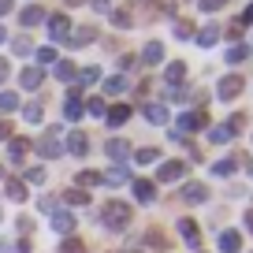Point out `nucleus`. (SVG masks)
<instances>
[{
    "mask_svg": "<svg viewBox=\"0 0 253 253\" xmlns=\"http://www.w3.org/2000/svg\"><path fill=\"white\" fill-rule=\"evenodd\" d=\"M101 223L108 231H123L126 223H130V205H126V201H108V205H104Z\"/></svg>",
    "mask_w": 253,
    "mask_h": 253,
    "instance_id": "nucleus-1",
    "label": "nucleus"
},
{
    "mask_svg": "<svg viewBox=\"0 0 253 253\" xmlns=\"http://www.w3.org/2000/svg\"><path fill=\"white\" fill-rule=\"evenodd\" d=\"M242 89H246V79H242V75H223L216 97H220V101H235V97H242Z\"/></svg>",
    "mask_w": 253,
    "mask_h": 253,
    "instance_id": "nucleus-2",
    "label": "nucleus"
},
{
    "mask_svg": "<svg viewBox=\"0 0 253 253\" xmlns=\"http://www.w3.org/2000/svg\"><path fill=\"white\" fill-rule=\"evenodd\" d=\"M75 223H79V212H71V209H60V212L48 216V227H52L56 235H71Z\"/></svg>",
    "mask_w": 253,
    "mask_h": 253,
    "instance_id": "nucleus-3",
    "label": "nucleus"
},
{
    "mask_svg": "<svg viewBox=\"0 0 253 253\" xmlns=\"http://www.w3.org/2000/svg\"><path fill=\"white\" fill-rule=\"evenodd\" d=\"M45 23H48V38H52V41H67V34H71V19L63 15V11L45 15Z\"/></svg>",
    "mask_w": 253,
    "mask_h": 253,
    "instance_id": "nucleus-4",
    "label": "nucleus"
},
{
    "mask_svg": "<svg viewBox=\"0 0 253 253\" xmlns=\"http://www.w3.org/2000/svg\"><path fill=\"white\" fill-rule=\"evenodd\" d=\"M56 134H60V126H52V130H48V134L38 142V153H41L45 160H52V157H63V149H60V142H56Z\"/></svg>",
    "mask_w": 253,
    "mask_h": 253,
    "instance_id": "nucleus-5",
    "label": "nucleus"
},
{
    "mask_svg": "<svg viewBox=\"0 0 253 253\" xmlns=\"http://www.w3.org/2000/svg\"><path fill=\"white\" fill-rule=\"evenodd\" d=\"M179 235L186 238V246H190V250L198 253V246H201V231H198V223L190 220V216H182V220H179Z\"/></svg>",
    "mask_w": 253,
    "mask_h": 253,
    "instance_id": "nucleus-6",
    "label": "nucleus"
},
{
    "mask_svg": "<svg viewBox=\"0 0 253 253\" xmlns=\"http://www.w3.org/2000/svg\"><path fill=\"white\" fill-rule=\"evenodd\" d=\"M126 119H130V104H112V108H104V123L108 126H123Z\"/></svg>",
    "mask_w": 253,
    "mask_h": 253,
    "instance_id": "nucleus-7",
    "label": "nucleus"
},
{
    "mask_svg": "<svg viewBox=\"0 0 253 253\" xmlns=\"http://www.w3.org/2000/svg\"><path fill=\"white\" fill-rule=\"evenodd\" d=\"M86 149H89V138L82 134V130H71V134H67V149H63V153H71V157H86Z\"/></svg>",
    "mask_w": 253,
    "mask_h": 253,
    "instance_id": "nucleus-8",
    "label": "nucleus"
},
{
    "mask_svg": "<svg viewBox=\"0 0 253 253\" xmlns=\"http://www.w3.org/2000/svg\"><path fill=\"white\" fill-rule=\"evenodd\" d=\"M182 171H186V168H182L179 160H168V164H160V168H157V179H160V182H179V179H182Z\"/></svg>",
    "mask_w": 253,
    "mask_h": 253,
    "instance_id": "nucleus-9",
    "label": "nucleus"
},
{
    "mask_svg": "<svg viewBox=\"0 0 253 253\" xmlns=\"http://www.w3.org/2000/svg\"><path fill=\"white\" fill-rule=\"evenodd\" d=\"M205 123H209L205 112H182L179 116V130H201Z\"/></svg>",
    "mask_w": 253,
    "mask_h": 253,
    "instance_id": "nucleus-10",
    "label": "nucleus"
},
{
    "mask_svg": "<svg viewBox=\"0 0 253 253\" xmlns=\"http://www.w3.org/2000/svg\"><path fill=\"white\" fill-rule=\"evenodd\" d=\"M26 153H30V142H26V138H11L8 142V160L11 164H23Z\"/></svg>",
    "mask_w": 253,
    "mask_h": 253,
    "instance_id": "nucleus-11",
    "label": "nucleus"
},
{
    "mask_svg": "<svg viewBox=\"0 0 253 253\" xmlns=\"http://www.w3.org/2000/svg\"><path fill=\"white\" fill-rule=\"evenodd\" d=\"M41 75H45L41 67H23V71H19V86H23V89H38Z\"/></svg>",
    "mask_w": 253,
    "mask_h": 253,
    "instance_id": "nucleus-12",
    "label": "nucleus"
},
{
    "mask_svg": "<svg viewBox=\"0 0 253 253\" xmlns=\"http://www.w3.org/2000/svg\"><path fill=\"white\" fill-rule=\"evenodd\" d=\"M242 250V235L238 231H220V253H238Z\"/></svg>",
    "mask_w": 253,
    "mask_h": 253,
    "instance_id": "nucleus-13",
    "label": "nucleus"
},
{
    "mask_svg": "<svg viewBox=\"0 0 253 253\" xmlns=\"http://www.w3.org/2000/svg\"><path fill=\"white\" fill-rule=\"evenodd\" d=\"M104 153H108V157L116 160V164H123V160L130 157V145H126L123 138H112V142H108V149H104Z\"/></svg>",
    "mask_w": 253,
    "mask_h": 253,
    "instance_id": "nucleus-14",
    "label": "nucleus"
},
{
    "mask_svg": "<svg viewBox=\"0 0 253 253\" xmlns=\"http://www.w3.org/2000/svg\"><path fill=\"white\" fill-rule=\"evenodd\" d=\"M160 60H164V45H160V41H149V45L142 48V63H149V67H157Z\"/></svg>",
    "mask_w": 253,
    "mask_h": 253,
    "instance_id": "nucleus-15",
    "label": "nucleus"
},
{
    "mask_svg": "<svg viewBox=\"0 0 253 253\" xmlns=\"http://www.w3.org/2000/svg\"><path fill=\"white\" fill-rule=\"evenodd\" d=\"M134 198L142 201V205H149V201L157 198V190H153V182H149V179H134Z\"/></svg>",
    "mask_w": 253,
    "mask_h": 253,
    "instance_id": "nucleus-16",
    "label": "nucleus"
},
{
    "mask_svg": "<svg viewBox=\"0 0 253 253\" xmlns=\"http://www.w3.org/2000/svg\"><path fill=\"white\" fill-rule=\"evenodd\" d=\"M63 116H67V123H75V119L86 116V104H82L79 97H67V104H63Z\"/></svg>",
    "mask_w": 253,
    "mask_h": 253,
    "instance_id": "nucleus-17",
    "label": "nucleus"
},
{
    "mask_svg": "<svg viewBox=\"0 0 253 253\" xmlns=\"http://www.w3.org/2000/svg\"><path fill=\"white\" fill-rule=\"evenodd\" d=\"M182 79H186V67H182L179 60L168 63V71H164V82H168V86H182Z\"/></svg>",
    "mask_w": 253,
    "mask_h": 253,
    "instance_id": "nucleus-18",
    "label": "nucleus"
},
{
    "mask_svg": "<svg viewBox=\"0 0 253 253\" xmlns=\"http://www.w3.org/2000/svg\"><path fill=\"white\" fill-rule=\"evenodd\" d=\"M216 41H220V30H216V26H201L198 30V45L201 48H212Z\"/></svg>",
    "mask_w": 253,
    "mask_h": 253,
    "instance_id": "nucleus-19",
    "label": "nucleus"
},
{
    "mask_svg": "<svg viewBox=\"0 0 253 253\" xmlns=\"http://www.w3.org/2000/svg\"><path fill=\"white\" fill-rule=\"evenodd\" d=\"M101 182H108V186H123V182H130V175H126V168H112L108 175H101Z\"/></svg>",
    "mask_w": 253,
    "mask_h": 253,
    "instance_id": "nucleus-20",
    "label": "nucleus"
},
{
    "mask_svg": "<svg viewBox=\"0 0 253 253\" xmlns=\"http://www.w3.org/2000/svg\"><path fill=\"white\" fill-rule=\"evenodd\" d=\"M4 194H8L11 201H19V205H23V201H26V186H23V182H19V179H8V186H4Z\"/></svg>",
    "mask_w": 253,
    "mask_h": 253,
    "instance_id": "nucleus-21",
    "label": "nucleus"
},
{
    "mask_svg": "<svg viewBox=\"0 0 253 253\" xmlns=\"http://www.w3.org/2000/svg\"><path fill=\"white\" fill-rule=\"evenodd\" d=\"M19 19H23V26H38V23H45V8H38V4H34V8H26Z\"/></svg>",
    "mask_w": 253,
    "mask_h": 253,
    "instance_id": "nucleus-22",
    "label": "nucleus"
},
{
    "mask_svg": "<svg viewBox=\"0 0 253 253\" xmlns=\"http://www.w3.org/2000/svg\"><path fill=\"white\" fill-rule=\"evenodd\" d=\"M56 79L60 82H75V63L71 60H56Z\"/></svg>",
    "mask_w": 253,
    "mask_h": 253,
    "instance_id": "nucleus-23",
    "label": "nucleus"
},
{
    "mask_svg": "<svg viewBox=\"0 0 253 253\" xmlns=\"http://www.w3.org/2000/svg\"><path fill=\"white\" fill-rule=\"evenodd\" d=\"M145 119L149 123H168V108L164 104H145Z\"/></svg>",
    "mask_w": 253,
    "mask_h": 253,
    "instance_id": "nucleus-24",
    "label": "nucleus"
},
{
    "mask_svg": "<svg viewBox=\"0 0 253 253\" xmlns=\"http://www.w3.org/2000/svg\"><path fill=\"white\" fill-rule=\"evenodd\" d=\"M235 134H238L235 126H212V130H209V138H212V142H231Z\"/></svg>",
    "mask_w": 253,
    "mask_h": 253,
    "instance_id": "nucleus-25",
    "label": "nucleus"
},
{
    "mask_svg": "<svg viewBox=\"0 0 253 253\" xmlns=\"http://www.w3.org/2000/svg\"><path fill=\"white\" fill-rule=\"evenodd\" d=\"M182 198H186V201H205V198H209V190H205V186H194V182H190V186L182 190Z\"/></svg>",
    "mask_w": 253,
    "mask_h": 253,
    "instance_id": "nucleus-26",
    "label": "nucleus"
},
{
    "mask_svg": "<svg viewBox=\"0 0 253 253\" xmlns=\"http://www.w3.org/2000/svg\"><path fill=\"white\" fill-rule=\"evenodd\" d=\"M67 201H71V205H86V201H89V190L71 186V190H67Z\"/></svg>",
    "mask_w": 253,
    "mask_h": 253,
    "instance_id": "nucleus-27",
    "label": "nucleus"
},
{
    "mask_svg": "<svg viewBox=\"0 0 253 253\" xmlns=\"http://www.w3.org/2000/svg\"><path fill=\"white\" fill-rule=\"evenodd\" d=\"M71 41H75V45H89V41H97V30H93V26H82Z\"/></svg>",
    "mask_w": 253,
    "mask_h": 253,
    "instance_id": "nucleus-28",
    "label": "nucleus"
},
{
    "mask_svg": "<svg viewBox=\"0 0 253 253\" xmlns=\"http://www.w3.org/2000/svg\"><path fill=\"white\" fill-rule=\"evenodd\" d=\"M164 97L179 104V101H186V97H190V89H186V86H168V89H164Z\"/></svg>",
    "mask_w": 253,
    "mask_h": 253,
    "instance_id": "nucleus-29",
    "label": "nucleus"
},
{
    "mask_svg": "<svg viewBox=\"0 0 253 253\" xmlns=\"http://www.w3.org/2000/svg\"><path fill=\"white\" fill-rule=\"evenodd\" d=\"M75 182H82V190H89V186H101V171H82Z\"/></svg>",
    "mask_w": 253,
    "mask_h": 253,
    "instance_id": "nucleus-30",
    "label": "nucleus"
},
{
    "mask_svg": "<svg viewBox=\"0 0 253 253\" xmlns=\"http://www.w3.org/2000/svg\"><path fill=\"white\" fill-rule=\"evenodd\" d=\"M246 56H250V48H246V45H231L227 48V63H242Z\"/></svg>",
    "mask_w": 253,
    "mask_h": 253,
    "instance_id": "nucleus-31",
    "label": "nucleus"
},
{
    "mask_svg": "<svg viewBox=\"0 0 253 253\" xmlns=\"http://www.w3.org/2000/svg\"><path fill=\"white\" fill-rule=\"evenodd\" d=\"M19 108V97L15 93H0V112H4V116H8V112H15Z\"/></svg>",
    "mask_w": 253,
    "mask_h": 253,
    "instance_id": "nucleus-32",
    "label": "nucleus"
},
{
    "mask_svg": "<svg viewBox=\"0 0 253 253\" xmlns=\"http://www.w3.org/2000/svg\"><path fill=\"white\" fill-rule=\"evenodd\" d=\"M235 160H220V164H212V175H220V179H223V175H235Z\"/></svg>",
    "mask_w": 253,
    "mask_h": 253,
    "instance_id": "nucleus-33",
    "label": "nucleus"
},
{
    "mask_svg": "<svg viewBox=\"0 0 253 253\" xmlns=\"http://www.w3.org/2000/svg\"><path fill=\"white\" fill-rule=\"evenodd\" d=\"M23 119H26V123H41V104H26Z\"/></svg>",
    "mask_w": 253,
    "mask_h": 253,
    "instance_id": "nucleus-34",
    "label": "nucleus"
},
{
    "mask_svg": "<svg viewBox=\"0 0 253 253\" xmlns=\"http://www.w3.org/2000/svg\"><path fill=\"white\" fill-rule=\"evenodd\" d=\"M11 52H15V56H26V52H34V45H30L26 38H15V41H11Z\"/></svg>",
    "mask_w": 253,
    "mask_h": 253,
    "instance_id": "nucleus-35",
    "label": "nucleus"
},
{
    "mask_svg": "<svg viewBox=\"0 0 253 253\" xmlns=\"http://www.w3.org/2000/svg\"><path fill=\"white\" fill-rule=\"evenodd\" d=\"M38 63H41V67H48V63H56V48H38Z\"/></svg>",
    "mask_w": 253,
    "mask_h": 253,
    "instance_id": "nucleus-36",
    "label": "nucleus"
},
{
    "mask_svg": "<svg viewBox=\"0 0 253 253\" xmlns=\"http://www.w3.org/2000/svg\"><path fill=\"white\" fill-rule=\"evenodd\" d=\"M190 34H194V26H190L186 19H179V23H175V38H179V41H186Z\"/></svg>",
    "mask_w": 253,
    "mask_h": 253,
    "instance_id": "nucleus-37",
    "label": "nucleus"
},
{
    "mask_svg": "<svg viewBox=\"0 0 253 253\" xmlns=\"http://www.w3.org/2000/svg\"><path fill=\"white\" fill-rule=\"evenodd\" d=\"M123 89H126L123 79H104V93H123Z\"/></svg>",
    "mask_w": 253,
    "mask_h": 253,
    "instance_id": "nucleus-38",
    "label": "nucleus"
},
{
    "mask_svg": "<svg viewBox=\"0 0 253 253\" xmlns=\"http://www.w3.org/2000/svg\"><path fill=\"white\" fill-rule=\"evenodd\" d=\"M97 75H101L97 67H86V71L79 75V89H82V86H89V82H97Z\"/></svg>",
    "mask_w": 253,
    "mask_h": 253,
    "instance_id": "nucleus-39",
    "label": "nucleus"
},
{
    "mask_svg": "<svg viewBox=\"0 0 253 253\" xmlns=\"http://www.w3.org/2000/svg\"><path fill=\"white\" fill-rule=\"evenodd\" d=\"M134 157H138V164H153V160H157V149H149V145H145V149H138Z\"/></svg>",
    "mask_w": 253,
    "mask_h": 253,
    "instance_id": "nucleus-40",
    "label": "nucleus"
},
{
    "mask_svg": "<svg viewBox=\"0 0 253 253\" xmlns=\"http://www.w3.org/2000/svg\"><path fill=\"white\" fill-rule=\"evenodd\" d=\"M63 253H86V246H82L79 238H67V242H63Z\"/></svg>",
    "mask_w": 253,
    "mask_h": 253,
    "instance_id": "nucleus-41",
    "label": "nucleus"
},
{
    "mask_svg": "<svg viewBox=\"0 0 253 253\" xmlns=\"http://www.w3.org/2000/svg\"><path fill=\"white\" fill-rule=\"evenodd\" d=\"M86 112H89V116H104V101H101V97H93V101L86 104Z\"/></svg>",
    "mask_w": 253,
    "mask_h": 253,
    "instance_id": "nucleus-42",
    "label": "nucleus"
},
{
    "mask_svg": "<svg viewBox=\"0 0 253 253\" xmlns=\"http://www.w3.org/2000/svg\"><path fill=\"white\" fill-rule=\"evenodd\" d=\"M26 182H45V168H30V171H26Z\"/></svg>",
    "mask_w": 253,
    "mask_h": 253,
    "instance_id": "nucleus-43",
    "label": "nucleus"
},
{
    "mask_svg": "<svg viewBox=\"0 0 253 253\" xmlns=\"http://www.w3.org/2000/svg\"><path fill=\"white\" fill-rule=\"evenodd\" d=\"M112 19H116V23H119V26H130V23H134V19L126 15V11H112Z\"/></svg>",
    "mask_w": 253,
    "mask_h": 253,
    "instance_id": "nucleus-44",
    "label": "nucleus"
},
{
    "mask_svg": "<svg viewBox=\"0 0 253 253\" xmlns=\"http://www.w3.org/2000/svg\"><path fill=\"white\" fill-rule=\"evenodd\" d=\"M201 8H205V11H216V8H223V0H201Z\"/></svg>",
    "mask_w": 253,
    "mask_h": 253,
    "instance_id": "nucleus-45",
    "label": "nucleus"
},
{
    "mask_svg": "<svg viewBox=\"0 0 253 253\" xmlns=\"http://www.w3.org/2000/svg\"><path fill=\"white\" fill-rule=\"evenodd\" d=\"M8 71H11V67H8V60H0V82L8 79Z\"/></svg>",
    "mask_w": 253,
    "mask_h": 253,
    "instance_id": "nucleus-46",
    "label": "nucleus"
},
{
    "mask_svg": "<svg viewBox=\"0 0 253 253\" xmlns=\"http://www.w3.org/2000/svg\"><path fill=\"white\" fill-rule=\"evenodd\" d=\"M11 11V0H0V15H8Z\"/></svg>",
    "mask_w": 253,
    "mask_h": 253,
    "instance_id": "nucleus-47",
    "label": "nucleus"
},
{
    "mask_svg": "<svg viewBox=\"0 0 253 253\" xmlns=\"http://www.w3.org/2000/svg\"><path fill=\"white\" fill-rule=\"evenodd\" d=\"M242 23H253V4L246 8V15H242Z\"/></svg>",
    "mask_w": 253,
    "mask_h": 253,
    "instance_id": "nucleus-48",
    "label": "nucleus"
},
{
    "mask_svg": "<svg viewBox=\"0 0 253 253\" xmlns=\"http://www.w3.org/2000/svg\"><path fill=\"white\" fill-rule=\"evenodd\" d=\"M246 227H250V231H253V212H246Z\"/></svg>",
    "mask_w": 253,
    "mask_h": 253,
    "instance_id": "nucleus-49",
    "label": "nucleus"
},
{
    "mask_svg": "<svg viewBox=\"0 0 253 253\" xmlns=\"http://www.w3.org/2000/svg\"><path fill=\"white\" fill-rule=\"evenodd\" d=\"M4 41H8V30H4V26H0V45H4Z\"/></svg>",
    "mask_w": 253,
    "mask_h": 253,
    "instance_id": "nucleus-50",
    "label": "nucleus"
},
{
    "mask_svg": "<svg viewBox=\"0 0 253 253\" xmlns=\"http://www.w3.org/2000/svg\"><path fill=\"white\" fill-rule=\"evenodd\" d=\"M246 168H250V175H253V160H250V164H246Z\"/></svg>",
    "mask_w": 253,
    "mask_h": 253,
    "instance_id": "nucleus-51",
    "label": "nucleus"
},
{
    "mask_svg": "<svg viewBox=\"0 0 253 253\" xmlns=\"http://www.w3.org/2000/svg\"><path fill=\"white\" fill-rule=\"evenodd\" d=\"M0 179H4V168H0Z\"/></svg>",
    "mask_w": 253,
    "mask_h": 253,
    "instance_id": "nucleus-52",
    "label": "nucleus"
}]
</instances>
